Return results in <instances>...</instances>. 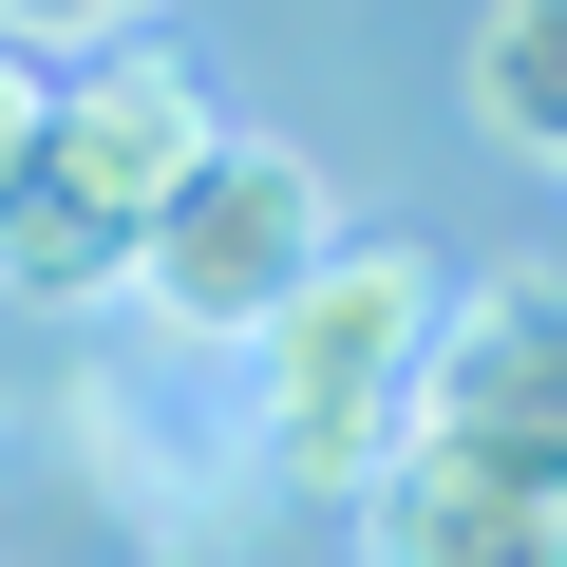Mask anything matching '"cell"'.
<instances>
[{
  "label": "cell",
  "mask_w": 567,
  "mask_h": 567,
  "mask_svg": "<svg viewBox=\"0 0 567 567\" xmlns=\"http://www.w3.org/2000/svg\"><path fill=\"white\" fill-rule=\"evenodd\" d=\"M360 567H567V265L435 284L398 454L360 473Z\"/></svg>",
  "instance_id": "cell-1"
},
{
  "label": "cell",
  "mask_w": 567,
  "mask_h": 567,
  "mask_svg": "<svg viewBox=\"0 0 567 567\" xmlns=\"http://www.w3.org/2000/svg\"><path fill=\"white\" fill-rule=\"evenodd\" d=\"M435 246H398V227H341L303 284L265 303V341H246V398H265V454L303 473V492H360L379 454H398V398H416V341H435Z\"/></svg>",
  "instance_id": "cell-3"
},
{
  "label": "cell",
  "mask_w": 567,
  "mask_h": 567,
  "mask_svg": "<svg viewBox=\"0 0 567 567\" xmlns=\"http://www.w3.org/2000/svg\"><path fill=\"white\" fill-rule=\"evenodd\" d=\"M0 39L20 58H114V39H152V0H0Z\"/></svg>",
  "instance_id": "cell-6"
},
{
  "label": "cell",
  "mask_w": 567,
  "mask_h": 567,
  "mask_svg": "<svg viewBox=\"0 0 567 567\" xmlns=\"http://www.w3.org/2000/svg\"><path fill=\"white\" fill-rule=\"evenodd\" d=\"M473 133L567 171V0H473Z\"/></svg>",
  "instance_id": "cell-5"
},
{
  "label": "cell",
  "mask_w": 567,
  "mask_h": 567,
  "mask_svg": "<svg viewBox=\"0 0 567 567\" xmlns=\"http://www.w3.org/2000/svg\"><path fill=\"white\" fill-rule=\"evenodd\" d=\"M39 95H58V76H39L20 39H0V189H20V152H39Z\"/></svg>",
  "instance_id": "cell-7"
},
{
  "label": "cell",
  "mask_w": 567,
  "mask_h": 567,
  "mask_svg": "<svg viewBox=\"0 0 567 567\" xmlns=\"http://www.w3.org/2000/svg\"><path fill=\"white\" fill-rule=\"evenodd\" d=\"M341 227H322V152H284V133H208V171L133 227V284L114 303L152 341H265V303L303 284Z\"/></svg>",
  "instance_id": "cell-4"
},
{
  "label": "cell",
  "mask_w": 567,
  "mask_h": 567,
  "mask_svg": "<svg viewBox=\"0 0 567 567\" xmlns=\"http://www.w3.org/2000/svg\"><path fill=\"white\" fill-rule=\"evenodd\" d=\"M208 76L171 58V39H114V58H76L58 95H39V152H20V189H0V303H114L133 284V227L208 171Z\"/></svg>",
  "instance_id": "cell-2"
}]
</instances>
